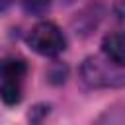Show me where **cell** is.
Returning <instances> with one entry per match:
<instances>
[{
    "mask_svg": "<svg viewBox=\"0 0 125 125\" xmlns=\"http://www.w3.org/2000/svg\"><path fill=\"white\" fill-rule=\"evenodd\" d=\"M80 80L92 90L121 88L125 84V74L123 66L113 64L104 55H92L86 57L80 64Z\"/></svg>",
    "mask_w": 125,
    "mask_h": 125,
    "instance_id": "6da1fadb",
    "label": "cell"
},
{
    "mask_svg": "<svg viewBox=\"0 0 125 125\" xmlns=\"http://www.w3.org/2000/svg\"><path fill=\"white\" fill-rule=\"evenodd\" d=\"M27 62L20 57H6L0 61V100L6 105H18L23 98Z\"/></svg>",
    "mask_w": 125,
    "mask_h": 125,
    "instance_id": "7a4b0ae2",
    "label": "cell"
},
{
    "mask_svg": "<svg viewBox=\"0 0 125 125\" xmlns=\"http://www.w3.org/2000/svg\"><path fill=\"white\" fill-rule=\"evenodd\" d=\"M27 45L41 57H57L66 49V37L57 23L39 21L27 33Z\"/></svg>",
    "mask_w": 125,
    "mask_h": 125,
    "instance_id": "3957f363",
    "label": "cell"
},
{
    "mask_svg": "<svg viewBox=\"0 0 125 125\" xmlns=\"http://www.w3.org/2000/svg\"><path fill=\"white\" fill-rule=\"evenodd\" d=\"M102 18H104V6L96 2V4L86 6V8L72 20V27H74L76 35L86 37V35H90V33L100 25Z\"/></svg>",
    "mask_w": 125,
    "mask_h": 125,
    "instance_id": "277c9868",
    "label": "cell"
},
{
    "mask_svg": "<svg viewBox=\"0 0 125 125\" xmlns=\"http://www.w3.org/2000/svg\"><path fill=\"white\" fill-rule=\"evenodd\" d=\"M102 55L117 66H123V39L119 31L107 33L102 39Z\"/></svg>",
    "mask_w": 125,
    "mask_h": 125,
    "instance_id": "5b68a950",
    "label": "cell"
},
{
    "mask_svg": "<svg viewBox=\"0 0 125 125\" xmlns=\"http://www.w3.org/2000/svg\"><path fill=\"white\" fill-rule=\"evenodd\" d=\"M53 0H21V8L29 16H43L51 8Z\"/></svg>",
    "mask_w": 125,
    "mask_h": 125,
    "instance_id": "8992f818",
    "label": "cell"
},
{
    "mask_svg": "<svg viewBox=\"0 0 125 125\" xmlns=\"http://www.w3.org/2000/svg\"><path fill=\"white\" fill-rule=\"evenodd\" d=\"M14 4V0H0V10H6Z\"/></svg>",
    "mask_w": 125,
    "mask_h": 125,
    "instance_id": "52a82bcc",
    "label": "cell"
},
{
    "mask_svg": "<svg viewBox=\"0 0 125 125\" xmlns=\"http://www.w3.org/2000/svg\"><path fill=\"white\" fill-rule=\"evenodd\" d=\"M62 4H72V2H76V0H61Z\"/></svg>",
    "mask_w": 125,
    "mask_h": 125,
    "instance_id": "ba28073f",
    "label": "cell"
}]
</instances>
